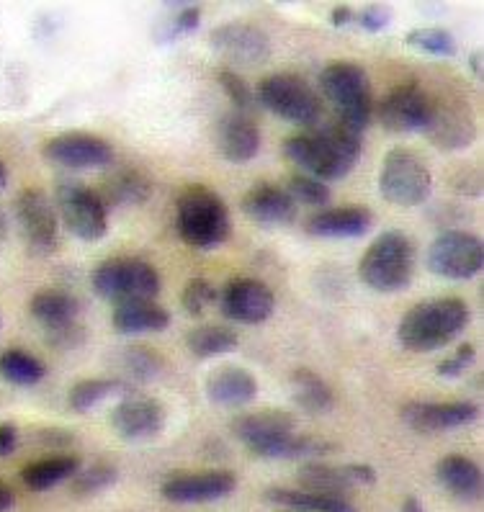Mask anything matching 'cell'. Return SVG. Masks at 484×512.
Wrapping results in <instances>:
<instances>
[{
	"instance_id": "15",
	"label": "cell",
	"mask_w": 484,
	"mask_h": 512,
	"mask_svg": "<svg viewBox=\"0 0 484 512\" xmlns=\"http://www.w3.org/2000/svg\"><path fill=\"white\" fill-rule=\"evenodd\" d=\"M237 489V476L232 471H183L168 476L163 482V497L176 505H204L222 500Z\"/></svg>"
},
{
	"instance_id": "7",
	"label": "cell",
	"mask_w": 484,
	"mask_h": 512,
	"mask_svg": "<svg viewBox=\"0 0 484 512\" xmlns=\"http://www.w3.org/2000/svg\"><path fill=\"white\" fill-rule=\"evenodd\" d=\"M258 103L299 127H317L322 121V98L302 75L273 73L258 83Z\"/></svg>"
},
{
	"instance_id": "6",
	"label": "cell",
	"mask_w": 484,
	"mask_h": 512,
	"mask_svg": "<svg viewBox=\"0 0 484 512\" xmlns=\"http://www.w3.org/2000/svg\"><path fill=\"white\" fill-rule=\"evenodd\" d=\"M93 291L101 299L114 304L137 302V299H155L160 294V273L152 263L142 258H119L103 260L101 266L93 271Z\"/></svg>"
},
{
	"instance_id": "1",
	"label": "cell",
	"mask_w": 484,
	"mask_h": 512,
	"mask_svg": "<svg viewBox=\"0 0 484 512\" xmlns=\"http://www.w3.org/2000/svg\"><path fill=\"white\" fill-rule=\"evenodd\" d=\"M361 147L363 134L340 119L284 139V152L291 163L322 183L343 181L356 168Z\"/></svg>"
},
{
	"instance_id": "21",
	"label": "cell",
	"mask_w": 484,
	"mask_h": 512,
	"mask_svg": "<svg viewBox=\"0 0 484 512\" xmlns=\"http://www.w3.org/2000/svg\"><path fill=\"white\" fill-rule=\"evenodd\" d=\"M425 134L441 150H464L466 145H472L477 127H474L472 114L461 109L459 101H433Z\"/></svg>"
},
{
	"instance_id": "50",
	"label": "cell",
	"mask_w": 484,
	"mask_h": 512,
	"mask_svg": "<svg viewBox=\"0 0 484 512\" xmlns=\"http://www.w3.org/2000/svg\"><path fill=\"white\" fill-rule=\"evenodd\" d=\"M402 512H425L423 505H420L418 497H407L405 505H402Z\"/></svg>"
},
{
	"instance_id": "13",
	"label": "cell",
	"mask_w": 484,
	"mask_h": 512,
	"mask_svg": "<svg viewBox=\"0 0 484 512\" xmlns=\"http://www.w3.org/2000/svg\"><path fill=\"white\" fill-rule=\"evenodd\" d=\"M219 307L227 320L240 325H261L276 309V296L263 281L253 276H235L224 284Z\"/></svg>"
},
{
	"instance_id": "48",
	"label": "cell",
	"mask_w": 484,
	"mask_h": 512,
	"mask_svg": "<svg viewBox=\"0 0 484 512\" xmlns=\"http://www.w3.org/2000/svg\"><path fill=\"white\" fill-rule=\"evenodd\" d=\"M353 19H356V13L351 11V6H335L333 13H330V24H333L335 29H343V26L351 24Z\"/></svg>"
},
{
	"instance_id": "51",
	"label": "cell",
	"mask_w": 484,
	"mask_h": 512,
	"mask_svg": "<svg viewBox=\"0 0 484 512\" xmlns=\"http://www.w3.org/2000/svg\"><path fill=\"white\" fill-rule=\"evenodd\" d=\"M8 232V217H6V211H3V206H0V240L6 237Z\"/></svg>"
},
{
	"instance_id": "18",
	"label": "cell",
	"mask_w": 484,
	"mask_h": 512,
	"mask_svg": "<svg viewBox=\"0 0 484 512\" xmlns=\"http://www.w3.org/2000/svg\"><path fill=\"white\" fill-rule=\"evenodd\" d=\"M402 422L418 433H446L466 428L479 417L474 402H407L400 410Z\"/></svg>"
},
{
	"instance_id": "41",
	"label": "cell",
	"mask_w": 484,
	"mask_h": 512,
	"mask_svg": "<svg viewBox=\"0 0 484 512\" xmlns=\"http://www.w3.org/2000/svg\"><path fill=\"white\" fill-rule=\"evenodd\" d=\"M116 479H119L116 466L96 464L88 471H83V474H75L73 479H70V482H73L70 487H73L75 497H91V494H98L103 492V489L114 487Z\"/></svg>"
},
{
	"instance_id": "39",
	"label": "cell",
	"mask_w": 484,
	"mask_h": 512,
	"mask_svg": "<svg viewBox=\"0 0 484 512\" xmlns=\"http://www.w3.org/2000/svg\"><path fill=\"white\" fill-rule=\"evenodd\" d=\"M219 85H222V91L227 93V98L232 101V106H235V111H240V114H253V111H258V96H255V91L250 88V83L245 78H242L240 73H235V70H230V67H224V70H219L217 75Z\"/></svg>"
},
{
	"instance_id": "34",
	"label": "cell",
	"mask_w": 484,
	"mask_h": 512,
	"mask_svg": "<svg viewBox=\"0 0 484 512\" xmlns=\"http://www.w3.org/2000/svg\"><path fill=\"white\" fill-rule=\"evenodd\" d=\"M152 186L140 170H119L103 183L101 199L106 206H134L150 196Z\"/></svg>"
},
{
	"instance_id": "30",
	"label": "cell",
	"mask_w": 484,
	"mask_h": 512,
	"mask_svg": "<svg viewBox=\"0 0 484 512\" xmlns=\"http://www.w3.org/2000/svg\"><path fill=\"white\" fill-rule=\"evenodd\" d=\"M31 317L37 322H42L47 330H57V327L73 325L78 322L80 304L75 296H70L67 291L60 289H42L31 296Z\"/></svg>"
},
{
	"instance_id": "37",
	"label": "cell",
	"mask_w": 484,
	"mask_h": 512,
	"mask_svg": "<svg viewBox=\"0 0 484 512\" xmlns=\"http://www.w3.org/2000/svg\"><path fill=\"white\" fill-rule=\"evenodd\" d=\"M119 392H127V386L121 384L119 379H83L70 389L67 404L75 412H91L103 399L114 397Z\"/></svg>"
},
{
	"instance_id": "38",
	"label": "cell",
	"mask_w": 484,
	"mask_h": 512,
	"mask_svg": "<svg viewBox=\"0 0 484 512\" xmlns=\"http://www.w3.org/2000/svg\"><path fill=\"white\" fill-rule=\"evenodd\" d=\"M407 47L425 52L433 57H454L456 55V39L451 31L428 26V29H412L405 37Z\"/></svg>"
},
{
	"instance_id": "33",
	"label": "cell",
	"mask_w": 484,
	"mask_h": 512,
	"mask_svg": "<svg viewBox=\"0 0 484 512\" xmlns=\"http://www.w3.org/2000/svg\"><path fill=\"white\" fill-rule=\"evenodd\" d=\"M116 358H119L116 363H119L121 368L119 381L127 386V389L132 381L145 384V381L158 379V376L163 374V356H160L158 350L147 348V345H127V348H121L119 353H116Z\"/></svg>"
},
{
	"instance_id": "43",
	"label": "cell",
	"mask_w": 484,
	"mask_h": 512,
	"mask_svg": "<svg viewBox=\"0 0 484 512\" xmlns=\"http://www.w3.org/2000/svg\"><path fill=\"white\" fill-rule=\"evenodd\" d=\"M474 358H477V350H474V345L464 343L459 350H456L454 356L443 358V361L438 363L436 374L443 376V379H456V376H461L466 368L472 366Z\"/></svg>"
},
{
	"instance_id": "46",
	"label": "cell",
	"mask_w": 484,
	"mask_h": 512,
	"mask_svg": "<svg viewBox=\"0 0 484 512\" xmlns=\"http://www.w3.org/2000/svg\"><path fill=\"white\" fill-rule=\"evenodd\" d=\"M85 330L73 322V325L57 327V330H47V343H52L55 348H75V345L83 343Z\"/></svg>"
},
{
	"instance_id": "44",
	"label": "cell",
	"mask_w": 484,
	"mask_h": 512,
	"mask_svg": "<svg viewBox=\"0 0 484 512\" xmlns=\"http://www.w3.org/2000/svg\"><path fill=\"white\" fill-rule=\"evenodd\" d=\"M199 24H201V8L199 6H186L176 16V21H173V26L168 29V34H165V42L194 34V31L199 29Z\"/></svg>"
},
{
	"instance_id": "22",
	"label": "cell",
	"mask_w": 484,
	"mask_h": 512,
	"mask_svg": "<svg viewBox=\"0 0 484 512\" xmlns=\"http://www.w3.org/2000/svg\"><path fill=\"white\" fill-rule=\"evenodd\" d=\"M374 224V214L366 206H338V209L317 211L307 219L304 229L322 240H353L363 237Z\"/></svg>"
},
{
	"instance_id": "17",
	"label": "cell",
	"mask_w": 484,
	"mask_h": 512,
	"mask_svg": "<svg viewBox=\"0 0 484 512\" xmlns=\"http://www.w3.org/2000/svg\"><path fill=\"white\" fill-rule=\"evenodd\" d=\"M111 428L127 443H145L165 428V410L155 399L140 397V394H127L111 410Z\"/></svg>"
},
{
	"instance_id": "52",
	"label": "cell",
	"mask_w": 484,
	"mask_h": 512,
	"mask_svg": "<svg viewBox=\"0 0 484 512\" xmlns=\"http://www.w3.org/2000/svg\"><path fill=\"white\" fill-rule=\"evenodd\" d=\"M6 186H8V168H6V163L0 160V191H3Z\"/></svg>"
},
{
	"instance_id": "47",
	"label": "cell",
	"mask_w": 484,
	"mask_h": 512,
	"mask_svg": "<svg viewBox=\"0 0 484 512\" xmlns=\"http://www.w3.org/2000/svg\"><path fill=\"white\" fill-rule=\"evenodd\" d=\"M19 448V428L13 422H0V458L11 456Z\"/></svg>"
},
{
	"instance_id": "16",
	"label": "cell",
	"mask_w": 484,
	"mask_h": 512,
	"mask_svg": "<svg viewBox=\"0 0 484 512\" xmlns=\"http://www.w3.org/2000/svg\"><path fill=\"white\" fill-rule=\"evenodd\" d=\"M209 44L217 55L227 57L235 65H261L271 55V39L261 26L248 21H230L212 31Z\"/></svg>"
},
{
	"instance_id": "8",
	"label": "cell",
	"mask_w": 484,
	"mask_h": 512,
	"mask_svg": "<svg viewBox=\"0 0 484 512\" xmlns=\"http://www.w3.org/2000/svg\"><path fill=\"white\" fill-rule=\"evenodd\" d=\"M57 217L70 235L83 242H98L109 232V206L101 193L73 178H60L55 186Z\"/></svg>"
},
{
	"instance_id": "32",
	"label": "cell",
	"mask_w": 484,
	"mask_h": 512,
	"mask_svg": "<svg viewBox=\"0 0 484 512\" xmlns=\"http://www.w3.org/2000/svg\"><path fill=\"white\" fill-rule=\"evenodd\" d=\"M80 469V458L75 456H47L39 458L34 464L26 466L21 471V482L31 489V492H47V489L57 487V484L73 479Z\"/></svg>"
},
{
	"instance_id": "4",
	"label": "cell",
	"mask_w": 484,
	"mask_h": 512,
	"mask_svg": "<svg viewBox=\"0 0 484 512\" xmlns=\"http://www.w3.org/2000/svg\"><path fill=\"white\" fill-rule=\"evenodd\" d=\"M358 276L369 289L379 294H397L407 289L415 276V245L402 229H387L376 237L361 263H358Z\"/></svg>"
},
{
	"instance_id": "24",
	"label": "cell",
	"mask_w": 484,
	"mask_h": 512,
	"mask_svg": "<svg viewBox=\"0 0 484 512\" xmlns=\"http://www.w3.org/2000/svg\"><path fill=\"white\" fill-rule=\"evenodd\" d=\"M206 397L219 407H242L258 397V381L248 368L219 366L206 376Z\"/></svg>"
},
{
	"instance_id": "40",
	"label": "cell",
	"mask_w": 484,
	"mask_h": 512,
	"mask_svg": "<svg viewBox=\"0 0 484 512\" xmlns=\"http://www.w3.org/2000/svg\"><path fill=\"white\" fill-rule=\"evenodd\" d=\"M284 191L294 199V204L325 206L327 201H330V188H327V183L317 181V178H312V175L307 173L291 175Z\"/></svg>"
},
{
	"instance_id": "3",
	"label": "cell",
	"mask_w": 484,
	"mask_h": 512,
	"mask_svg": "<svg viewBox=\"0 0 484 512\" xmlns=\"http://www.w3.org/2000/svg\"><path fill=\"white\" fill-rule=\"evenodd\" d=\"M176 229L186 245L212 250L230 237V209L214 188L194 183L176 201Z\"/></svg>"
},
{
	"instance_id": "31",
	"label": "cell",
	"mask_w": 484,
	"mask_h": 512,
	"mask_svg": "<svg viewBox=\"0 0 484 512\" xmlns=\"http://www.w3.org/2000/svg\"><path fill=\"white\" fill-rule=\"evenodd\" d=\"M297 428V420L294 415L284 410H261V412H250V415H240L232 420L230 430L235 438H240L245 446L255 443V440L271 438V435L291 433Z\"/></svg>"
},
{
	"instance_id": "2",
	"label": "cell",
	"mask_w": 484,
	"mask_h": 512,
	"mask_svg": "<svg viewBox=\"0 0 484 512\" xmlns=\"http://www.w3.org/2000/svg\"><path fill=\"white\" fill-rule=\"evenodd\" d=\"M469 320H472V309L459 296L430 299L407 309L397 325V340L412 353H430L461 335Z\"/></svg>"
},
{
	"instance_id": "49",
	"label": "cell",
	"mask_w": 484,
	"mask_h": 512,
	"mask_svg": "<svg viewBox=\"0 0 484 512\" xmlns=\"http://www.w3.org/2000/svg\"><path fill=\"white\" fill-rule=\"evenodd\" d=\"M13 507V492L0 482V512H8Z\"/></svg>"
},
{
	"instance_id": "35",
	"label": "cell",
	"mask_w": 484,
	"mask_h": 512,
	"mask_svg": "<svg viewBox=\"0 0 484 512\" xmlns=\"http://www.w3.org/2000/svg\"><path fill=\"white\" fill-rule=\"evenodd\" d=\"M237 335L224 325H201L186 335V348L191 350V356L201 358H214L224 356V353H232L237 350Z\"/></svg>"
},
{
	"instance_id": "53",
	"label": "cell",
	"mask_w": 484,
	"mask_h": 512,
	"mask_svg": "<svg viewBox=\"0 0 484 512\" xmlns=\"http://www.w3.org/2000/svg\"><path fill=\"white\" fill-rule=\"evenodd\" d=\"M472 73L479 75V55H472Z\"/></svg>"
},
{
	"instance_id": "45",
	"label": "cell",
	"mask_w": 484,
	"mask_h": 512,
	"mask_svg": "<svg viewBox=\"0 0 484 512\" xmlns=\"http://www.w3.org/2000/svg\"><path fill=\"white\" fill-rule=\"evenodd\" d=\"M389 19H392V13H389L387 6H366L353 21H356V24L361 26V29H366V31H371V34H376V31L387 29Z\"/></svg>"
},
{
	"instance_id": "19",
	"label": "cell",
	"mask_w": 484,
	"mask_h": 512,
	"mask_svg": "<svg viewBox=\"0 0 484 512\" xmlns=\"http://www.w3.org/2000/svg\"><path fill=\"white\" fill-rule=\"evenodd\" d=\"M299 484L307 492L333 494V497H348L356 487H371L376 482V471L366 464H320L309 461L297 474Z\"/></svg>"
},
{
	"instance_id": "27",
	"label": "cell",
	"mask_w": 484,
	"mask_h": 512,
	"mask_svg": "<svg viewBox=\"0 0 484 512\" xmlns=\"http://www.w3.org/2000/svg\"><path fill=\"white\" fill-rule=\"evenodd\" d=\"M111 325L121 335L163 332L170 325V314L155 299H137V302L116 304L114 314H111Z\"/></svg>"
},
{
	"instance_id": "5",
	"label": "cell",
	"mask_w": 484,
	"mask_h": 512,
	"mask_svg": "<svg viewBox=\"0 0 484 512\" xmlns=\"http://www.w3.org/2000/svg\"><path fill=\"white\" fill-rule=\"evenodd\" d=\"M320 88L325 98L335 106L338 119L363 134L374 119V88L361 65L348 60L330 62L322 67Z\"/></svg>"
},
{
	"instance_id": "20",
	"label": "cell",
	"mask_w": 484,
	"mask_h": 512,
	"mask_svg": "<svg viewBox=\"0 0 484 512\" xmlns=\"http://www.w3.org/2000/svg\"><path fill=\"white\" fill-rule=\"evenodd\" d=\"M214 142L224 160L230 163H250L261 152V129L253 121V116L230 111L222 116L214 129Z\"/></svg>"
},
{
	"instance_id": "25",
	"label": "cell",
	"mask_w": 484,
	"mask_h": 512,
	"mask_svg": "<svg viewBox=\"0 0 484 512\" xmlns=\"http://www.w3.org/2000/svg\"><path fill=\"white\" fill-rule=\"evenodd\" d=\"M250 453H255L258 458H322L327 453H335L338 446L330 443L325 438H312V435H299V433H281L271 435V438L255 440L250 443Z\"/></svg>"
},
{
	"instance_id": "9",
	"label": "cell",
	"mask_w": 484,
	"mask_h": 512,
	"mask_svg": "<svg viewBox=\"0 0 484 512\" xmlns=\"http://www.w3.org/2000/svg\"><path fill=\"white\" fill-rule=\"evenodd\" d=\"M379 191L394 206H420L433 191V173L418 152L394 147L384 157Z\"/></svg>"
},
{
	"instance_id": "28",
	"label": "cell",
	"mask_w": 484,
	"mask_h": 512,
	"mask_svg": "<svg viewBox=\"0 0 484 512\" xmlns=\"http://www.w3.org/2000/svg\"><path fill=\"white\" fill-rule=\"evenodd\" d=\"M266 502L279 507H289L291 512H356L348 497H333V494H317L307 489H266Z\"/></svg>"
},
{
	"instance_id": "54",
	"label": "cell",
	"mask_w": 484,
	"mask_h": 512,
	"mask_svg": "<svg viewBox=\"0 0 484 512\" xmlns=\"http://www.w3.org/2000/svg\"><path fill=\"white\" fill-rule=\"evenodd\" d=\"M286 512H291V510H286Z\"/></svg>"
},
{
	"instance_id": "23",
	"label": "cell",
	"mask_w": 484,
	"mask_h": 512,
	"mask_svg": "<svg viewBox=\"0 0 484 512\" xmlns=\"http://www.w3.org/2000/svg\"><path fill=\"white\" fill-rule=\"evenodd\" d=\"M242 214L266 227H279L297 219V204L284 188L273 183H258L242 196Z\"/></svg>"
},
{
	"instance_id": "36",
	"label": "cell",
	"mask_w": 484,
	"mask_h": 512,
	"mask_svg": "<svg viewBox=\"0 0 484 512\" xmlns=\"http://www.w3.org/2000/svg\"><path fill=\"white\" fill-rule=\"evenodd\" d=\"M47 368L37 356H31L26 350H6L0 353V376L8 384L16 386H37L44 379Z\"/></svg>"
},
{
	"instance_id": "11",
	"label": "cell",
	"mask_w": 484,
	"mask_h": 512,
	"mask_svg": "<svg viewBox=\"0 0 484 512\" xmlns=\"http://www.w3.org/2000/svg\"><path fill=\"white\" fill-rule=\"evenodd\" d=\"M433 98L418 83H402L374 106V114L389 134L425 132L430 124Z\"/></svg>"
},
{
	"instance_id": "42",
	"label": "cell",
	"mask_w": 484,
	"mask_h": 512,
	"mask_svg": "<svg viewBox=\"0 0 484 512\" xmlns=\"http://www.w3.org/2000/svg\"><path fill=\"white\" fill-rule=\"evenodd\" d=\"M219 299L217 289H214L212 281H206V278L196 276L191 281H186L183 286V294H181V304L191 317H201L206 309L212 307L214 302Z\"/></svg>"
},
{
	"instance_id": "26",
	"label": "cell",
	"mask_w": 484,
	"mask_h": 512,
	"mask_svg": "<svg viewBox=\"0 0 484 512\" xmlns=\"http://www.w3.org/2000/svg\"><path fill=\"white\" fill-rule=\"evenodd\" d=\"M436 479L446 492L464 502H474L482 497V469L469 456H443L436 464Z\"/></svg>"
},
{
	"instance_id": "14",
	"label": "cell",
	"mask_w": 484,
	"mask_h": 512,
	"mask_svg": "<svg viewBox=\"0 0 484 512\" xmlns=\"http://www.w3.org/2000/svg\"><path fill=\"white\" fill-rule=\"evenodd\" d=\"M42 155L49 163L67 170H91L106 168L114 160V147L103 137L88 132H65L47 139Z\"/></svg>"
},
{
	"instance_id": "12",
	"label": "cell",
	"mask_w": 484,
	"mask_h": 512,
	"mask_svg": "<svg viewBox=\"0 0 484 512\" xmlns=\"http://www.w3.org/2000/svg\"><path fill=\"white\" fill-rule=\"evenodd\" d=\"M16 219L26 245L39 255H52L60 247V217L42 188H24L16 199Z\"/></svg>"
},
{
	"instance_id": "10",
	"label": "cell",
	"mask_w": 484,
	"mask_h": 512,
	"mask_svg": "<svg viewBox=\"0 0 484 512\" xmlns=\"http://www.w3.org/2000/svg\"><path fill=\"white\" fill-rule=\"evenodd\" d=\"M428 268L448 281H469L484 268V245L464 229H446L428 247Z\"/></svg>"
},
{
	"instance_id": "29",
	"label": "cell",
	"mask_w": 484,
	"mask_h": 512,
	"mask_svg": "<svg viewBox=\"0 0 484 512\" xmlns=\"http://www.w3.org/2000/svg\"><path fill=\"white\" fill-rule=\"evenodd\" d=\"M291 399L307 415H325L335 407V392L312 368H297L289 379Z\"/></svg>"
}]
</instances>
